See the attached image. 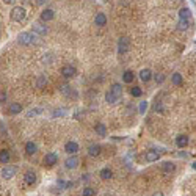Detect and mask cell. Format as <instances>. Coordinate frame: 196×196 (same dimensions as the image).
Wrapping results in <instances>:
<instances>
[{"instance_id": "29", "label": "cell", "mask_w": 196, "mask_h": 196, "mask_svg": "<svg viewBox=\"0 0 196 196\" xmlns=\"http://www.w3.org/2000/svg\"><path fill=\"white\" fill-rule=\"evenodd\" d=\"M171 82H173L174 85H182L184 79H182V76L179 74V72H176V74H173V77H171Z\"/></svg>"}, {"instance_id": "9", "label": "cell", "mask_w": 196, "mask_h": 196, "mask_svg": "<svg viewBox=\"0 0 196 196\" xmlns=\"http://www.w3.org/2000/svg\"><path fill=\"white\" fill-rule=\"evenodd\" d=\"M64 166H66L68 169H76V168L79 166V159H77L76 155H71L69 159H66Z\"/></svg>"}, {"instance_id": "12", "label": "cell", "mask_w": 196, "mask_h": 196, "mask_svg": "<svg viewBox=\"0 0 196 196\" xmlns=\"http://www.w3.org/2000/svg\"><path fill=\"white\" fill-rule=\"evenodd\" d=\"M60 91H61V93H63L64 96H68V97H71V96H72V97H74V99L77 97V93H76L74 89H72V88H71L69 85H63V86L60 88Z\"/></svg>"}, {"instance_id": "34", "label": "cell", "mask_w": 196, "mask_h": 196, "mask_svg": "<svg viewBox=\"0 0 196 196\" xmlns=\"http://www.w3.org/2000/svg\"><path fill=\"white\" fill-rule=\"evenodd\" d=\"M138 110H140V113H141V115H144V113H146V110H148V102H146V101H141V102H140Z\"/></svg>"}, {"instance_id": "25", "label": "cell", "mask_w": 196, "mask_h": 196, "mask_svg": "<svg viewBox=\"0 0 196 196\" xmlns=\"http://www.w3.org/2000/svg\"><path fill=\"white\" fill-rule=\"evenodd\" d=\"M101 177H102L104 181H108V179H111V177H113V171H111V169H108V168H104V169H101Z\"/></svg>"}, {"instance_id": "8", "label": "cell", "mask_w": 196, "mask_h": 196, "mask_svg": "<svg viewBox=\"0 0 196 196\" xmlns=\"http://www.w3.org/2000/svg\"><path fill=\"white\" fill-rule=\"evenodd\" d=\"M32 28H33V33H36L39 36H44L47 33V27L42 25V24H39V22H35L33 25H32Z\"/></svg>"}, {"instance_id": "26", "label": "cell", "mask_w": 196, "mask_h": 196, "mask_svg": "<svg viewBox=\"0 0 196 196\" xmlns=\"http://www.w3.org/2000/svg\"><path fill=\"white\" fill-rule=\"evenodd\" d=\"M116 97H121V94H122V86L119 85V83H113L111 85V89H110Z\"/></svg>"}, {"instance_id": "40", "label": "cell", "mask_w": 196, "mask_h": 196, "mask_svg": "<svg viewBox=\"0 0 196 196\" xmlns=\"http://www.w3.org/2000/svg\"><path fill=\"white\" fill-rule=\"evenodd\" d=\"M16 2V0H3V3H7V5H13Z\"/></svg>"}, {"instance_id": "30", "label": "cell", "mask_w": 196, "mask_h": 196, "mask_svg": "<svg viewBox=\"0 0 196 196\" xmlns=\"http://www.w3.org/2000/svg\"><path fill=\"white\" fill-rule=\"evenodd\" d=\"M46 85H47V79H46V76H39L38 80H36V88H44Z\"/></svg>"}, {"instance_id": "21", "label": "cell", "mask_w": 196, "mask_h": 196, "mask_svg": "<svg viewBox=\"0 0 196 196\" xmlns=\"http://www.w3.org/2000/svg\"><path fill=\"white\" fill-rule=\"evenodd\" d=\"M135 79V74L132 71H126L124 74H122V80H124V83H132Z\"/></svg>"}, {"instance_id": "7", "label": "cell", "mask_w": 196, "mask_h": 196, "mask_svg": "<svg viewBox=\"0 0 196 196\" xmlns=\"http://www.w3.org/2000/svg\"><path fill=\"white\" fill-rule=\"evenodd\" d=\"M64 151H66L69 155H74V154H77V151H79V144H77L76 141H68V143L64 144Z\"/></svg>"}, {"instance_id": "13", "label": "cell", "mask_w": 196, "mask_h": 196, "mask_svg": "<svg viewBox=\"0 0 196 196\" xmlns=\"http://www.w3.org/2000/svg\"><path fill=\"white\" fill-rule=\"evenodd\" d=\"M101 151H102V148L99 144H91L89 148H88V154L91 155V157H97L101 154Z\"/></svg>"}, {"instance_id": "36", "label": "cell", "mask_w": 196, "mask_h": 196, "mask_svg": "<svg viewBox=\"0 0 196 196\" xmlns=\"http://www.w3.org/2000/svg\"><path fill=\"white\" fill-rule=\"evenodd\" d=\"M154 79H155L157 83H163V82H165V76H163V74H155Z\"/></svg>"}, {"instance_id": "33", "label": "cell", "mask_w": 196, "mask_h": 196, "mask_svg": "<svg viewBox=\"0 0 196 196\" xmlns=\"http://www.w3.org/2000/svg\"><path fill=\"white\" fill-rule=\"evenodd\" d=\"M66 115H68V110H66V108H60V110H55V111L52 113L54 118H57V116H66Z\"/></svg>"}, {"instance_id": "4", "label": "cell", "mask_w": 196, "mask_h": 196, "mask_svg": "<svg viewBox=\"0 0 196 196\" xmlns=\"http://www.w3.org/2000/svg\"><path fill=\"white\" fill-rule=\"evenodd\" d=\"M61 76L66 77V79H72V77L77 76V69L72 66V64H66V66H63V69H61Z\"/></svg>"}, {"instance_id": "27", "label": "cell", "mask_w": 196, "mask_h": 196, "mask_svg": "<svg viewBox=\"0 0 196 196\" xmlns=\"http://www.w3.org/2000/svg\"><path fill=\"white\" fill-rule=\"evenodd\" d=\"M94 130H96V133H99L101 137H105L107 135V127L104 124H96L94 126Z\"/></svg>"}, {"instance_id": "16", "label": "cell", "mask_w": 196, "mask_h": 196, "mask_svg": "<svg viewBox=\"0 0 196 196\" xmlns=\"http://www.w3.org/2000/svg\"><path fill=\"white\" fill-rule=\"evenodd\" d=\"M36 151H38V146H36L33 141H28V143L25 144V152H27L28 155H33V154H36Z\"/></svg>"}, {"instance_id": "10", "label": "cell", "mask_w": 196, "mask_h": 196, "mask_svg": "<svg viewBox=\"0 0 196 196\" xmlns=\"http://www.w3.org/2000/svg\"><path fill=\"white\" fill-rule=\"evenodd\" d=\"M54 17H55V13H54V10H50V8H46V10L41 11V20H44V22L52 20Z\"/></svg>"}, {"instance_id": "32", "label": "cell", "mask_w": 196, "mask_h": 196, "mask_svg": "<svg viewBox=\"0 0 196 196\" xmlns=\"http://www.w3.org/2000/svg\"><path fill=\"white\" fill-rule=\"evenodd\" d=\"M130 94H132L133 97H140V96L143 94V91H141L140 86H133V88H130Z\"/></svg>"}, {"instance_id": "15", "label": "cell", "mask_w": 196, "mask_h": 196, "mask_svg": "<svg viewBox=\"0 0 196 196\" xmlns=\"http://www.w3.org/2000/svg\"><path fill=\"white\" fill-rule=\"evenodd\" d=\"M160 159L159 151H148L146 152V162H157Z\"/></svg>"}, {"instance_id": "5", "label": "cell", "mask_w": 196, "mask_h": 196, "mask_svg": "<svg viewBox=\"0 0 196 196\" xmlns=\"http://www.w3.org/2000/svg\"><path fill=\"white\" fill-rule=\"evenodd\" d=\"M16 173H17V168L13 166V165H8V166H5L2 171H0V174H2L3 179H11L13 176H16Z\"/></svg>"}, {"instance_id": "19", "label": "cell", "mask_w": 196, "mask_h": 196, "mask_svg": "<svg viewBox=\"0 0 196 196\" xmlns=\"http://www.w3.org/2000/svg\"><path fill=\"white\" fill-rule=\"evenodd\" d=\"M179 30H188L191 25V19H179Z\"/></svg>"}, {"instance_id": "11", "label": "cell", "mask_w": 196, "mask_h": 196, "mask_svg": "<svg viewBox=\"0 0 196 196\" xmlns=\"http://www.w3.org/2000/svg\"><path fill=\"white\" fill-rule=\"evenodd\" d=\"M94 24L97 27H104L105 24H107V16L104 13H97L96 17H94Z\"/></svg>"}, {"instance_id": "3", "label": "cell", "mask_w": 196, "mask_h": 196, "mask_svg": "<svg viewBox=\"0 0 196 196\" xmlns=\"http://www.w3.org/2000/svg\"><path fill=\"white\" fill-rule=\"evenodd\" d=\"M129 49H130V39H129V38L122 36V38L118 39V52H119V54L129 52Z\"/></svg>"}, {"instance_id": "2", "label": "cell", "mask_w": 196, "mask_h": 196, "mask_svg": "<svg viewBox=\"0 0 196 196\" xmlns=\"http://www.w3.org/2000/svg\"><path fill=\"white\" fill-rule=\"evenodd\" d=\"M25 17H27V11L24 7H14L11 10V19L14 22H22V20H25Z\"/></svg>"}, {"instance_id": "38", "label": "cell", "mask_w": 196, "mask_h": 196, "mask_svg": "<svg viewBox=\"0 0 196 196\" xmlns=\"http://www.w3.org/2000/svg\"><path fill=\"white\" fill-rule=\"evenodd\" d=\"M50 60H54V57H52V55H46V57H42V61H44V63L50 61Z\"/></svg>"}, {"instance_id": "22", "label": "cell", "mask_w": 196, "mask_h": 196, "mask_svg": "<svg viewBox=\"0 0 196 196\" xmlns=\"http://www.w3.org/2000/svg\"><path fill=\"white\" fill-rule=\"evenodd\" d=\"M179 19H191L190 8H181L179 10Z\"/></svg>"}, {"instance_id": "42", "label": "cell", "mask_w": 196, "mask_h": 196, "mask_svg": "<svg viewBox=\"0 0 196 196\" xmlns=\"http://www.w3.org/2000/svg\"><path fill=\"white\" fill-rule=\"evenodd\" d=\"M191 166H193V169H196V162H194V163H193Z\"/></svg>"}, {"instance_id": "31", "label": "cell", "mask_w": 196, "mask_h": 196, "mask_svg": "<svg viewBox=\"0 0 196 196\" xmlns=\"http://www.w3.org/2000/svg\"><path fill=\"white\" fill-rule=\"evenodd\" d=\"M42 113V108H32V110H28V113H27V116L28 118H33V116H38V115H41Z\"/></svg>"}, {"instance_id": "6", "label": "cell", "mask_w": 196, "mask_h": 196, "mask_svg": "<svg viewBox=\"0 0 196 196\" xmlns=\"http://www.w3.org/2000/svg\"><path fill=\"white\" fill-rule=\"evenodd\" d=\"M42 162H44V165H46V166H54V165L58 162V155H57L55 152H49V154H46V155H44Z\"/></svg>"}, {"instance_id": "35", "label": "cell", "mask_w": 196, "mask_h": 196, "mask_svg": "<svg viewBox=\"0 0 196 196\" xmlns=\"http://www.w3.org/2000/svg\"><path fill=\"white\" fill-rule=\"evenodd\" d=\"M94 194H96V190L94 188H91V187L83 188V196H94Z\"/></svg>"}, {"instance_id": "1", "label": "cell", "mask_w": 196, "mask_h": 196, "mask_svg": "<svg viewBox=\"0 0 196 196\" xmlns=\"http://www.w3.org/2000/svg\"><path fill=\"white\" fill-rule=\"evenodd\" d=\"M17 42L22 44V46L35 44V42H36V35H35L33 32H22V33L17 36Z\"/></svg>"}, {"instance_id": "39", "label": "cell", "mask_w": 196, "mask_h": 196, "mask_svg": "<svg viewBox=\"0 0 196 196\" xmlns=\"http://www.w3.org/2000/svg\"><path fill=\"white\" fill-rule=\"evenodd\" d=\"M47 2H49V0H36L38 5H44V3H47Z\"/></svg>"}, {"instance_id": "24", "label": "cell", "mask_w": 196, "mask_h": 196, "mask_svg": "<svg viewBox=\"0 0 196 196\" xmlns=\"http://www.w3.org/2000/svg\"><path fill=\"white\" fill-rule=\"evenodd\" d=\"M176 143H177L179 148H185V146L188 144V137H185V135H179V137L176 138Z\"/></svg>"}, {"instance_id": "14", "label": "cell", "mask_w": 196, "mask_h": 196, "mask_svg": "<svg viewBox=\"0 0 196 196\" xmlns=\"http://www.w3.org/2000/svg\"><path fill=\"white\" fill-rule=\"evenodd\" d=\"M140 79H141L143 82H149V80L152 79L151 69H141V71H140Z\"/></svg>"}, {"instance_id": "17", "label": "cell", "mask_w": 196, "mask_h": 196, "mask_svg": "<svg viewBox=\"0 0 196 196\" xmlns=\"http://www.w3.org/2000/svg\"><path fill=\"white\" fill-rule=\"evenodd\" d=\"M8 110H10V115H19L22 111V105L17 104V102H13V104H10Z\"/></svg>"}, {"instance_id": "20", "label": "cell", "mask_w": 196, "mask_h": 196, "mask_svg": "<svg viewBox=\"0 0 196 196\" xmlns=\"http://www.w3.org/2000/svg\"><path fill=\"white\" fill-rule=\"evenodd\" d=\"M162 169H163V173H173V171L176 169V165L174 163H171V162H165L163 165H162Z\"/></svg>"}, {"instance_id": "37", "label": "cell", "mask_w": 196, "mask_h": 196, "mask_svg": "<svg viewBox=\"0 0 196 196\" xmlns=\"http://www.w3.org/2000/svg\"><path fill=\"white\" fill-rule=\"evenodd\" d=\"M154 111H159V113L163 111V105H162V102H155V104H154Z\"/></svg>"}, {"instance_id": "23", "label": "cell", "mask_w": 196, "mask_h": 196, "mask_svg": "<svg viewBox=\"0 0 196 196\" xmlns=\"http://www.w3.org/2000/svg\"><path fill=\"white\" fill-rule=\"evenodd\" d=\"M118 99H119V97H116L111 91H108V93L105 94V101H107V104H110V105L116 104V102H118Z\"/></svg>"}, {"instance_id": "18", "label": "cell", "mask_w": 196, "mask_h": 196, "mask_svg": "<svg viewBox=\"0 0 196 196\" xmlns=\"http://www.w3.org/2000/svg\"><path fill=\"white\" fill-rule=\"evenodd\" d=\"M25 182L28 185L36 184V173H33V171H27V173H25Z\"/></svg>"}, {"instance_id": "28", "label": "cell", "mask_w": 196, "mask_h": 196, "mask_svg": "<svg viewBox=\"0 0 196 196\" xmlns=\"http://www.w3.org/2000/svg\"><path fill=\"white\" fill-rule=\"evenodd\" d=\"M0 162H2V163H8L10 162V152H8V149H2V151H0Z\"/></svg>"}, {"instance_id": "41", "label": "cell", "mask_w": 196, "mask_h": 196, "mask_svg": "<svg viewBox=\"0 0 196 196\" xmlns=\"http://www.w3.org/2000/svg\"><path fill=\"white\" fill-rule=\"evenodd\" d=\"M152 196H163V193H162V191H155Z\"/></svg>"}]
</instances>
